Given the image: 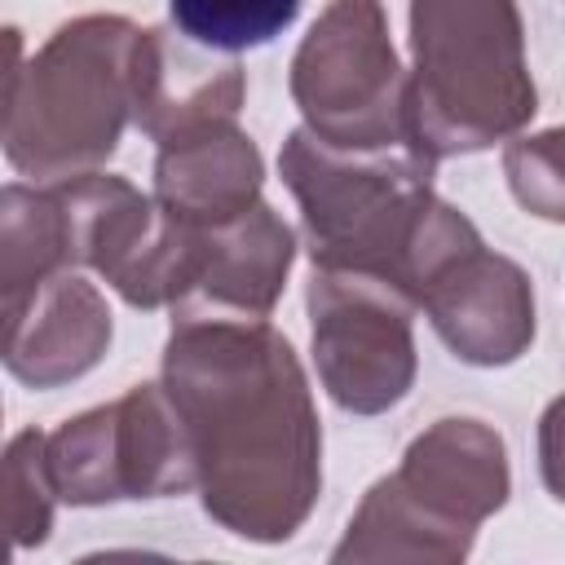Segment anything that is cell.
Instances as JSON below:
<instances>
[{
	"instance_id": "cell-1",
	"label": "cell",
	"mask_w": 565,
	"mask_h": 565,
	"mask_svg": "<svg viewBox=\"0 0 565 565\" xmlns=\"http://www.w3.org/2000/svg\"><path fill=\"white\" fill-rule=\"evenodd\" d=\"M163 388L190 437L203 512L247 543H287L322 490L318 406L291 340L269 318H177Z\"/></svg>"
},
{
	"instance_id": "cell-2",
	"label": "cell",
	"mask_w": 565,
	"mask_h": 565,
	"mask_svg": "<svg viewBox=\"0 0 565 565\" xmlns=\"http://www.w3.org/2000/svg\"><path fill=\"white\" fill-rule=\"evenodd\" d=\"M433 168L415 146L340 150L309 128H291L278 172L300 207L313 269L371 274L419 309L424 291L481 243L477 225L437 199Z\"/></svg>"
},
{
	"instance_id": "cell-3",
	"label": "cell",
	"mask_w": 565,
	"mask_h": 565,
	"mask_svg": "<svg viewBox=\"0 0 565 565\" xmlns=\"http://www.w3.org/2000/svg\"><path fill=\"white\" fill-rule=\"evenodd\" d=\"M141 26L124 13H84L62 22L31 62L9 31L4 159L35 185L97 172L132 119V57Z\"/></svg>"
},
{
	"instance_id": "cell-4",
	"label": "cell",
	"mask_w": 565,
	"mask_h": 565,
	"mask_svg": "<svg viewBox=\"0 0 565 565\" xmlns=\"http://www.w3.org/2000/svg\"><path fill=\"white\" fill-rule=\"evenodd\" d=\"M406 110L433 163L512 141L539 110L516 0H411Z\"/></svg>"
},
{
	"instance_id": "cell-5",
	"label": "cell",
	"mask_w": 565,
	"mask_h": 565,
	"mask_svg": "<svg viewBox=\"0 0 565 565\" xmlns=\"http://www.w3.org/2000/svg\"><path fill=\"white\" fill-rule=\"evenodd\" d=\"M508 490L512 472L503 437L481 419L446 415L402 450L397 472L362 494L331 561L455 565L472 552L481 521L508 503Z\"/></svg>"
},
{
	"instance_id": "cell-6",
	"label": "cell",
	"mask_w": 565,
	"mask_h": 565,
	"mask_svg": "<svg viewBox=\"0 0 565 565\" xmlns=\"http://www.w3.org/2000/svg\"><path fill=\"white\" fill-rule=\"evenodd\" d=\"M291 102L313 137L340 150H393L411 141V71H402L380 0H331L305 31Z\"/></svg>"
},
{
	"instance_id": "cell-7",
	"label": "cell",
	"mask_w": 565,
	"mask_h": 565,
	"mask_svg": "<svg viewBox=\"0 0 565 565\" xmlns=\"http://www.w3.org/2000/svg\"><path fill=\"white\" fill-rule=\"evenodd\" d=\"M49 472L71 508L194 490L190 437L163 384H132L124 397L71 415L49 433Z\"/></svg>"
},
{
	"instance_id": "cell-8",
	"label": "cell",
	"mask_w": 565,
	"mask_h": 565,
	"mask_svg": "<svg viewBox=\"0 0 565 565\" xmlns=\"http://www.w3.org/2000/svg\"><path fill=\"white\" fill-rule=\"evenodd\" d=\"M53 190L66 207L75 269H93L132 309H172L190 291L203 247L199 225L102 168L53 181Z\"/></svg>"
},
{
	"instance_id": "cell-9",
	"label": "cell",
	"mask_w": 565,
	"mask_h": 565,
	"mask_svg": "<svg viewBox=\"0 0 565 565\" xmlns=\"http://www.w3.org/2000/svg\"><path fill=\"white\" fill-rule=\"evenodd\" d=\"M309 335L318 380L335 406L353 415L393 411L415 384V300L393 282L349 269H313Z\"/></svg>"
},
{
	"instance_id": "cell-10",
	"label": "cell",
	"mask_w": 565,
	"mask_h": 565,
	"mask_svg": "<svg viewBox=\"0 0 565 565\" xmlns=\"http://www.w3.org/2000/svg\"><path fill=\"white\" fill-rule=\"evenodd\" d=\"M243 66L234 53H216L177 26H146L132 57V124L172 146L216 124H234L243 110Z\"/></svg>"
},
{
	"instance_id": "cell-11",
	"label": "cell",
	"mask_w": 565,
	"mask_h": 565,
	"mask_svg": "<svg viewBox=\"0 0 565 565\" xmlns=\"http://www.w3.org/2000/svg\"><path fill=\"white\" fill-rule=\"evenodd\" d=\"M441 344L468 366H508L534 344V282L512 260L477 243L419 300Z\"/></svg>"
},
{
	"instance_id": "cell-12",
	"label": "cell",
	"mask_w": 565,
	"mask_h": 565,
	"mask_svg": "<svg viewBox=\"0 0 565 565\" xmlns=\"http://www.w3.org/2000/svg\"><path fill=\"white\" fill-rule=\"evenodd\" d=\"M203 247H199V269L190 291L172 305L177 318H243V322H265L287 287L291 260H296V234L291 225L260 199L247 212L221 221V225H199Z\"/></svg>"
},
{
	"instance_id": "cell-13",
	"label": "cell",
	"mask_w": 565,
	"mask_h": 565,
	"mask_svg": "<svg viewBox=\"0 0 565 565\" xmlns=\"http://www.w3.org/2000/svg\"><path fill=\"white\" fill-rule=\"evenodd\" d=\"M115 322L106 296L75 269H62L4 305V366L26 388H62L88 375L110 349Z\"/></svg>"
},
{
	"instance_id": "cell-14",
	"label": "cell",
	"mask_w": 565,
	"mask_h": 565,
	"mask_svg": "<svg viewBox=\"0 0 565 565\" xmlns=\"http://www.w3.org/2000/svg\"><path fill=\"white\" fill-rule=\"evenodd\" d=\"M260 185L265 159L238 119L159 146L154 159V199L190 225H221L247 212L260 203Z\"/></svg>"
},
{
	"instance_id": "cell-15",
	"label": "cell",
	"mask_w": 565,
	"mask_h": 565,
	"mask_svg": "<svg viewBox=\"0 0 565 565\" xmlns=\"http://www.w3.org/2000/svg\"><path fill=\"white\" fill-rule=\"evenodd\" d=\"M75 269L66 207L53 185L9 181L0 190V291L4 305L40 287L44 278Z\"/></svg>"
},
{
	"instance_id": "cell-16",
	"label": "cell",
	"mask_w": 565,
	"mask_h": 565,
	"mask_svg": "<svg viewBox=\"0 0 565 565\" xmlns=\"http://www.w3.org/2000/svg\"><path fill=\"white\" fill-rule=\"evenodd\" d=\"M172 26L216 53H243L260 49L274 35H282L300 0H168Z\"/></svg>"
},
{
	"instance_id": "cell-17",
	"label": "cell",
	"mask_w": 565,
	"mask_h": 565,
	"mask_svg": "<svg viewBox=\"0 0 565 565\" xmlns=\"http://www.w3.org/2000/svg\"><path fill=\"white\" fill-rule=\"evenodd\" d=\"M57 503L62 499L49 472V437L40 428H26L4 446V530L13 552L40 547L49 539Z\"/></svg>"
},
{
	"instance_id": "cell-18",
	"label": "cell",
	"mask_w": 565,
	"mask_h": 565,
	"mask_svg": "<svg viewBox=\"0 0 565 565\" xmlns=\"http://www.w3.org/2000/svg\"><path fill=\"white\" fill-rule=\"evenodd\" d=\"M503 177L530 216L565 225V128L516 132L503 146Z\"/></svg>"
},
{
	"instance_id": "cell-19",
	"label": "cell",
	"mask_w": 565,
	"mask_h": 565,
	"mask_svg": "<svg viewBox=\"0 0 565 565\" xmlns=\"http://www.w3.org/2000/svg\"><path fill=\"white\" fill-rule=\"evenodd\" d=\"M539 477L556 503H565V393L539 415Z\"/></svg>"
}]
</instances>
